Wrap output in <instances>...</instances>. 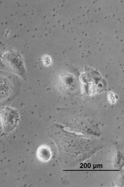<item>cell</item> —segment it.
<instances>
[{
  "label": "cell",
  "mask_w": 124,
  "mask_h": 187,
  "mask_svg": "<svg viewBox=\"0 0 124 187\" xmlns=\"http://www.w3.org/2000/svg\"><path fill=\"white\" fill-rule=\"evenodd\" d=\"M2 61L14 73L25 79L26 70L23 59L19 53L10 52L2 56Z\"/></svg>",
  "instance_id": "cell-1"
},
{
  "label": "cell",
  "mask_w": 124,
  "mask_h": 187,
  "mask_svg": "<svg viewBox=\"0 0 124 187\" xmlns=\"http://www.w3.org/2000/svg\"><path fill=\"white\" fill-rule=\"evenodd\" d=\"M0 118L4 130L6 132L11 131L16 129L20 120L18 111L8 106L1 108L0 112Z\"/></svg>",
  "instance_id": "cell-2"
},
{
  "label": "cell",
  "mask_w": 124,
  "mask_h": 187,
  "mask_svg": "<svg viewBox=\"0 0 124 187\" xmlns=\"http://www.w3.org/2000/svg\"><path fill=\"white\" fill-rule=\"evenodd\" d=\"M55 84L63 91L69 89L75 84V79L73 75L63 70L56 75Z\"/></svg>",
  "instance_id": "cell-3"
},
{
  "label": "cell",
  "mask_w": 124,
  "mask_h": 187,
  "mask_svg": "<svg viewBox=\"0 0 124 187\" xmlns=\"http://www.w3.org/2000/svg\"><path fill=\"white\" fill-rule=\"evenodd\" d=\"M12 88V85L10 80L6 77L0 76V100L8 97Z\"/></svg>",
  "instance_id": "cell-4"
},
{
  "label": "cell",
  "mask_w": 124,
  "mask_h": 187,
  "mask_svg": "<svg viewBox=\"0 0 124 187\" xmlns=\"http://www.w3.org/2000/svg\"><path fill=\"white\" fill-rule=\"evenodd\" d=\"M37 155L40 160L44 162L48 160L51 156L49 148L45 146H42L39 147L37 150Z\"/></svg>",
  "instance_id": "cell-5"
},
{
  "label": "cell",
  "mask_w": 124,
  "mask_h": 187,
  "mask_svg": "<svg viewBox=\"0 0 124 187\" xmlns=\"http://www.w3.org/2000/svg\"><path fill=\"white\" fill-rule=\"evenodd\" d=\"M43 60L44 63L46 65L49 64L50 62L49 57L47 56H44L43 58Z\"/></svg>",
  "instance_id": "cell-6"
}]
</instances>
